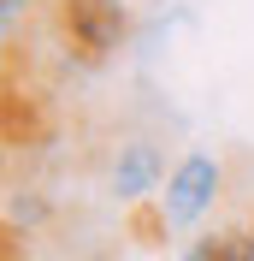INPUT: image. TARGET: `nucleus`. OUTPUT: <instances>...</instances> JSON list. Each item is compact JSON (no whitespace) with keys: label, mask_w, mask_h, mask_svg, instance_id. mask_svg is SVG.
Returning a JSON list of instances; mask_svg holds the SVG:
<instances>
[{"label":"nucleus","mask_w":254,"mask_h":261,"mask_svg":"<svg viewBox=\"0 0 254 261\" xmlns=\"http://www.w3.org/2000/svg\"><path fill=\"white\" fill-rule=\"evenodd\" d=\"M53 18L77 65H107L130 42V0H53Z\"/></svg>","instance_id":"f257e3e1"},{"label":"nucleus","mask_w":254,"mask_h":261,"mask_svg":"<svg viewBox=\"0 0 254 261\" xmlns=\"http://www.w3.org/2000/svg\"><path fill=\"white\" fill-rule=\"evenodd\" d=\"M225 196V161L219 154H207V148H195V154H183V161L166 172V184H160V214H166V226L172 231H189L201 226L207 214H213V202Z\"/></svg>","instance_id":"f03ea898"},{"label":"nucleus","mask_w":254,"mask_h":261,"mask_svg":"<svg viewBox=\"0 0 254 261\" xmlns=\"http://www.w3.org/2000/svg\"><path fill=\"white\" fill-rule=\"evenodd\" d=\"M107 178H112V196H118V202H148V196L166 184V154H160V143H154V137L118 143Z\"/></svg>","instance_id":"7ed1b4c3"},{"label":"nucleus","mask_w":254,"mask_h":261,"mask_svg":"<svg viewBox=\"0 0 254 261\" xmlns=\"http://www.w3.org/2000/svg\"><path fill=\"white\" fill-rule=\"evenodd\" d=\"M177 261H254V220L248 226H225V231L195 238Z\"/></svg>","instance_id":"20e7f679"},{"label":"nucleus","mask_w":254,"mask_h":261,"mask_svg":"<svg viewBox=\"0 0 254 261\" xmlns=\"http://www.w3.org/2000/svg\"><path fill=\"white\" fill-rule=\"evenodd\" d=\"M36 0H0V30H6V42H18V18H30Z\"/></svg>","instance_id":"39448f33"}]
</instances>
